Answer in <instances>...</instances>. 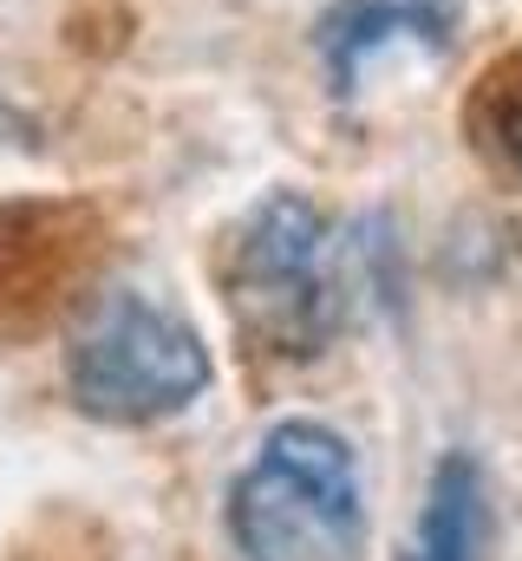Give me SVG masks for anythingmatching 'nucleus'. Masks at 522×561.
Masks as SVG:
<instances>
[{"label": "nucleus", "mask_w": 522, "mask_h": 561, "mask_svg": "<svg viewBox=\"0 0 522 561\" xmlns=\"http://www.w3.org/2000/svg\"><path fill=\"white\" fill-rule=\"evenodd\" d=\"M229 542L242 561H360L366 503L340 431L287 419L229 483Z\"/></svg>", "instance_id": "1"}, {"label": "nucleus", "mask_w": 522, "mask_h": 561, "mask_svg": "<svg viewBox=\"0 0 522 561\" xmlns=\"http://www.w3.org/2000/svg\"><path fill=\"white\" fill-rule=\"evenodd\" d=\"M470 138L490 163L522 176V53L497 59L470 92Z\"/></svg>", "instance_id": "7"}, {"label": "nucleus", "mask_w": 522, "mask_h": 561, "mask_svg": "<svg viewBox=\"0 0 522 561\" xmlns=\"http://www.w3.org/2000/svg\"><path fill=\"white\" fill-rule=\"evenodd\" d=\"M66 386L86 419L163 424L209 392V346L196 327L150 294L112 287L92 300L66 346Z\"/></svg>", "instance_id": "3"}, {"label": "nucleus", "mask_w": 522, "mask_h": 561, "mask_svg": "<svg viewBox=\"0 0 522 561\" xmlns=\"http://www.w3.org/2000/svg\"><path fill=\"white\" fill-rule=\"evenodd\" d=\"M457 7H464V0H340V7L320 20V53H327L333 85L353 92V79L366 72V59H373L379 46H392V39H424L431 53L451 46Z\"/></svg>", "instance_id": "5"}, {"label": "nucleus", "mask_w": 522, "mask_h": 561, "mask_svg": "<svg viewBox=\"0 0 522 561\" xmlns=\"http://www.w3.org/2000/svg\"><path fill=\"white\" fill-rule=\"evenodd\" d=\"M99 268L86 203H0V346L46 333Z\"/></svg>", "instance_id": "4"}, {"label": "nucleus", "mask_w": 522, "mask_h": 561, "mask_svg": "<svg viewBox=\"0 0 522 561\" xmlns=\"http://www.w3.org/2000/svg\"><path fill=\"white\" fill-rule=\"evenodd\" d=\"M490 556V483L484 463L470 450L438 457L431 490H424V516L411 536L405 561H484Z\"/></svg>", "instance_id": "6"}, {"label": "nucleus", "mask_w": 522, "mask_h": 561, "mask_svg": "<svg viewBox=\"0 0 522 561\" xmlns=\"http://www.w3.org/2000/svg\"><path fill=\"white\" fill-rule=\"evenodd\" d=\"M229 307L236 327L274 359H314L347 320V275L333 268L327 216L274 190L249 209L229 249Z\"/></svg>", "instance_id": "2"}]
</instances>
